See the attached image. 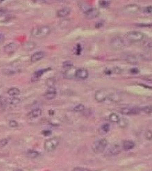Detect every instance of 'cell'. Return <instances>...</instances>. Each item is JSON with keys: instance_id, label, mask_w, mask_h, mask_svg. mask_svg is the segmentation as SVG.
Segmentation results:
<instances>
[{"instance_id": "e0dca14e", "label": "cell", "mask_w": 152, "mask_h": 171, "mask_svg": "<svg viewBox=\"0 0 152 171\" xmlns=\"http://www.w3.org/2000/svg\"><path fill=\"white\" fill-rule=\"evenodd\" d=\"M135 143L132 140H125L122 144V148L125 151L132 149L135 147Z\"/></svg>"}, {"instance_id": "d6986e66", "label": "cell", "mask_w": 152, "mask_h": 171, "mask_svg": "<svg viewBox=\"0 0 152 171\" xmlns=\"http://www.w3.org/2000/svg\"><path fill=\"white\" fill-rule=\"evenodd\" d=\"M76 70L74 67H72L71 68H69L64 73V75L66 77V78L68 79H72L73 77H75V74H76Z\"/></svg>"}, {"instance_id": "8d00e7d4", "label": "cell", "mask_w": 152, "mask_h": 171, "mask_svg": "<svg viewBox=\"0 0 152 171\" xmlns=\"http://www.w3.org/2000/svg\"><path fill=\"white\" fill-rule=\"evenodd\" d=\"M145 138L147 140L151 141V131L148 130L145 133Z\"/></svg>"}, {"instance_id": "484cf974", "label": "cell", "mask_w": 152, "mask_h": 171, "mask_svg": "<svg viewBox=\"0 0 152 171\" xmlns=\"http://www.w3.org/2000/svg\"><path fill=\"white\" fill-rule=\"evenodd\" d=\"M119 116L116 113H112L110 114L109 117V119L111 122H116L117 123L119 120Z\"/></svg>"}, {"instance_id": "44dd1931", "label": "cell", "mask_w": 152, "mask_h": 171, "mask_svg": "<svg viewBox=\"0 0 152 171\" xmlns=\"http://www.w3.org/2000/svg\"><path fill=\"white\" fill-rule=\"evenodd\" d=\"M79 8H80V10L85 13V12H87V11H88L91 8H92L90 5L86 3L85 2H80L79 3Z\"/></svg>"}, {"instance_id": "60d3db41", "label": "cell", "mask_w": 152, "mask_h": 171, "mask_svg": "<svg viewBox=\"0 0 152 171\" xmlns=\"http://www.w3.org/2000/svg\"><path fill=\"white\" fill-rule=\"evenodd\" d=\"M103 25H104L103 22H101V21L98 22H97L96 24H95V27H96L97 29H100V28L102 27L103 26Z\"/></svg>"}, {"instance_id": "cb8c5ba5", "label": "cell", "mask_w": 152, "mask_h": 171, "mask_svg": "<svg viewBox=\"0 0 152 171\" xmlns=\"http://www.w3.org/2000/svg\"><path fill=\"white\" fill-rule=\"evenodd\" d=\"M8 103L12 104V105H16L19 104L21 102V100L17 97L15 96H12L11 98H9L7 100Z\"/></svg>"}, {"instance_id": "7bdbcfd3", "label": "cell", "mask_w": 152, "mask_h": 171, "mask_svg": "<svg viewBox=\"0 0 152 171\" xmlns=\"http://www.w3.org/2000/svg\"><path fill=\"white\" fill-rule=\"evenodd\" d=\"M114 72L116 74H120L122 72V69L118 67H116L114 68Z\"/></svg>"}, {"instance_id": "277c9868", "label": "cell", "mask_w": 152, "mask_h": 171, "mask_svg": "<svg viewBox=\"0 0 152 171\" xmlns=\"http://www.w3.org/2000/svg\"><path fill=\"white\" fill-rule=\"evenodd\" d=\"M144 35L138 31H130L125 34V38L132 42H141L144 39Z\"/></svg>"}, {"instance_id": "8992f818", "label": "cell", "mask_w": 152, "mask_h": 171, "mask_svg": "<svg viewBox=\"0 0 152 171\" xmlns=\"http://www.w3.org/2000/svg\"><path fill=\"white\" fill-rule=\"evenodd\" d=\"M119 111L121 114L125 116L137 115L140 114L141 112V109L138 107H126L121 109Z\"/></svg>"}, {"instance_id": "b9f144b4", "label": "cell", "mask_w": 152, "mask_h": 171, "mask_svg": "<svg viewBox=\"0 0 152 171\" xmlns=\"http://www.w3.org/2000/svg\"><path fill=\"white\" fill-rule=\"evenodd\" d=\"M42 134L44 136H49L51 135V132L50 130H43L42 131Z\"/></svg>"}, {"instance_id": "c3c4849f", "label": "cell", "mask_w": 152, "mask_h": 171, "mask_svg": "<svg viewBox=\"0 0 152 171\" xmlns=\"http://www.w3.org/2000/svg\"><path fill=\"white\" fill-rule=\"evenodd\" d=\"M49 114H50H50H51V115H53V114H55V112H54L53 111L51 110V111H49Z\"/></svg>"}, {"instance_id": "52a82bcc", "label": "cell", "mask_w": 152, "mask_h": 171, "mask_svg": "<svg viewBox=\"0 0 152 171\" xmlns=\"http://www.w3.org/2000/svg\"><path fill=\"white\" fill-rule=\"evenodd\" d=\"M109 96L108 92L106 90L101 89L96 92L95 94V98L97 101L102 103L104 102Z\"/></svg>"}, {"instance_id": "f1b7e54d", "label": "cell", "mask_w": 152, "mask_h": 171, "mask_svg": "<svg viewBox=\"0 0 152 171\" xmlns=\"http://www.w3.org/2000/svg\"><path fill=\"white\" fill-rule=\"evenodd\" d=\"M8 104V103L7 101V99L1 96V98H0V106H1V108L3 109H5Z\"/></svg>"}, {"instance_id": "2e32d148", "label": "cell", "mask_w": 152, "mask_h": 171, "mask_svg": "<svg viewBox=\"0 0 152 171\" xmlns=\"http://www.w3.org/2000/svg\"><path fill=\"white\" fill-rule=\"evenodd\" d=\"M71 13V9L69 8H63L57 12V16L58 18H65L69 16Z\"/></svg>"}, {"instance_id": "7c38bea8", "label": "cell", "mask_w": 152, "mask_h": 171, "mask_svg": "<svg viewBox=\"0 0 152 171\" xmlns=\"http://www.w3.org/2000/svg\"><path fill=\"white\" fill-rule=\"evenodd\" d=\"M56 95H57L56 89L55 87H51V88H48V89L47 90L46 93H45L44 96L47 100H51L56 96Z\"/></svg>"}, {"instance_id": "603a6c76", "label": "cell", "mask_w": 152, "mask_h": 171, "mask_svg": "<svg viewBox=\"0 0 152 171\" xmlns=\"http://www.w3.org/2000/svg\"><path fill=\"white\" fill-rule=\"evenodd\" d=\"M36 46V44L33 42H28L24 44L23 47L26 50H33Z\"/></svg>"}, {"instance_id": "816d5d0a", "label": "cell", "mask_w": 152, "mask_h": 171, "mask_svg": "<svg viewBox=\"0 0 152 171\" xmlns=\"http://www.w3.org/2000/svg\"><path fill=\"white\" fill-rule=\"evenodd\" d=\"M0 98H1V96H0Z\"/></svg>"}, {"instance_id": "83f0119b", "label": "cell", "mask_w": 152, "mask_h": 171, "mask_svg": "<svg viewBox=\"0 0 152 171\" xmlns=\"http://www.w3.org/2000/svg\"><path fill=\"white\" fill-rule=\"evenodd\" d=\"M111 2L109 1H106V0H101L99 2V5L103 8H106L109 6Z\"/></svg>"}, {"instance_id": "ab89813d", "label": "cell", "mask_w": 152, "mask_h": 171, "mask_svg": "<svg viewBox=\"0 0 152 171\" xmlns=\"http://www.w3.org/2000/svg\"><path fill=\"white\" fill-rule=\"evenodd\" d=\"M81 51H82L81 46H80V45L78 44V45H77V47H76V55H80Z\"/></svg>"}, {"instance_id": "ffe728a7", "label": "cell", "mask_w": 152, "mask_h": 171, "mask_svg": "<svg viewBox=\"0 0 152 171\" xmlns=\"http://www.w3.org/2000/svg\"><path fill=\"white\" fill-rule=\"evenodd\" d=\"M26 154H27V157H29L30 158H32V159H34V158H36L38 156H39L40 153L37 151L31 149V150H29V151H27Z\"/></svg>"}, {"instance_id": "ba28073f", "label": "cell", "mask_w": 152, "mask_h": 171, "mask_svg": "<svg viewBox=\"0 0 152 171\" xmlns=\"http://www.w3.org/2000/svg\"><path fill=\"white\" fill-rule=\"evenodd\" d=\"M100 11L95 8H91L88 11L85 12L84 14L85 15V17L88 19H93L95 18H97L100 15Z\"/></svg>"}, {"instance_id": "8fae6325", "label": "cell", "mask_w": 152, "mask_h": 171, "mask_svg": "<svg viewBox=\"0 0 152 171\" xmlns=\"http://www.w3.org/2000/svg\"><path fill=\"white\" fill-rule=\"evenodd\" d=\"M51 70V68L50 67H48V68H47V69H41V70H39L38 71H36L34 72V74H33L32 78H31V80L32 82H36L37 80H39L40 77L47 71Z\"/></svg>"}, {"instance_id": "7402d4cb", "label": "cell", "mask_w": 152, "mask_h": 171, "mask_svg": "<svg viewBox=\"0 0 152 171\" xmlns=\"http://www.w3.org/2000/svg\"><path fill=\"white\" fill-rule=\"evenodd\" d=\"M8 94L11 96H16L20 94V90L18 88L13 87L8 90Z\"/></svg>"}, {"instance_id": "9a60e30c", "label": "cell", "mask_w": 152, "mask_h": 171, "mask_svg": "<svg viewBox=\"0 0 152 171\" xmlns=\"http://www.w3.org/2000/svg\"><path fill=\"white\" fill-rule=\"evenodd\" d=\"M18 48V45L15 43H10L4 47V51L6 53H13Z\"/></svg>"}, {"instance_id": "d590c367", "label": "cell", "mask_w": 152, "mask_h": 171, "mask_svg": "<svg viewBox=\"0 0 152 171\" xmlns=\"http://www.w3.org/2000/svg\"><path fill=\"white\" fill-rule=\"evenodd\" d=\"M9 125L12 128H16L18 127V123L16 120H12L9 122Z\"/></svg>"}, {"instance_id": "30bf717a", "label": "cell", "mask_w": 152, "mask_h": 171, "mask_svg": "<svg viewBox=\"0 0 152 171\" xmlns=\"http://www.w3.org/2000/svg\"><path fill=\"white\" fill-rule=\"evenodd\" d=\"M75 77L79 79L85 80L88 77V72L84 68H80L76 70Z\"/></svg>"}, {"instance_id": "f546056e", "label": "cell", "mask_w": 152, "mask_h": 171, "mask_svg": "<svg viewBox=\"0 0 152 171\" xmlns=\"http://www.w3.org/2000/svg\"><path fill=\"white\" fill-rule=\"evenodd\" d=\"M85 109V106L84 105H83L82 104H77V106H76L74 108H73V111L77 112H82Z\"/></svg>"}, {"instance_id": "ac0fdd59", "label": "cell", "mask_w": 152, "mask_h": 171, "mask_svg": "<svg viewBox=\"0 0 152 171\" xmlns=\"http://www.w3.org/2000/svg\"><path fill=\"white\" fill-rule=\"evenodd\" d=\"M42 111L40 108H36L33 109L29 114V117L31 118H37L42 116Z\"/></svg>"}, {"instance_id": "d4e9b609", "label": "cell", "mask_w": 152, "mask_h": 171, "mask_svg": "<svg viewBox=\"0 0 152 171\" xmlns=\"http://www.w3.org/2000/svg\"><path fill=\"white\" fill-rule=\"evenodd\" d=\"M119 127L121 128H125L129 124V121L125 118H120L119 122H117Z\"/></svg>"}, {"instance_id": "836d02e7", "label": "cell", "mask_w": 152, "mask_h": 171, "mask_svg": "<svg viewBox=\"0 0 152 171\" xmlns=\"http://www.w3.org/2000/svg\"><path fill=\"white\" fill-rule=\"evenodd\" d=\"M63 67L64 68H71L72 67H73V63L71 61H67L63 63Z\"/></svg>"}, {"instance_id": "ee69618b", "label": "cell", "mask_w": 152, "mask_h": 171, "mask_svg": "<svg viewBox=\"0 0 152 171\" xmlns=\"http://www.w3.org/2000/svg\"><path fill=\"white\" fill-rule=\"evenodd\" d=\"M130 71L132 74H137L139 72V70L137 68H132L130 70Z\"/></svg>"}, {"instance_id": "bcb514c9", "label": "cell", "mask_w": 152, "mask_h": 171, "mask_svg": "<svg viewBox=\"0 0 152 171\" xmlns=\"http://www.w3.org/2000/svg\"><path fill=\"white\" fill-rule=\"evenodd\" d=\"M4 35L2 34H0V45L2 43V42L4 40Z\"/></svg>"}, {"instance_id": "f907efd6", "label": "cell", "mask_w": 152, "mask_h": 171, "mask_svg": "<svg viewBox=\"0 0 152 171\" xmlns=\"http://www.w3.org/2000/svg\"><path fill=\"white\" fill-rule=\"evenodd\" d=\"M4 1H0V3H3Z\"/></svg>"}, {"instance_id": "e575fe53", "label": "cell", "mask_w": 152, "mask_h": 171, "mask_svg": "<svg viewBox=\"0 0 152 171\" xmlns=\"http://www.w3.org/2000/svg\"><path fill=\"white\" fill-rule=\"evenodd\" d=\"M9 142V140L8 138H3L0 140V147H4Z\"/></svg>"}, {"instance_id": "5b68a950", "label": "cell", "mask_w": 152, "mask_h": 171, "mask_svg": "<svg viewBox=\"0 0 152 171\" xmlns=\"http://www.w3.org/2000/svg\"><path fill=\"white\" fill-rule=\"evenodd\" d=\"M110 45L114 50H121L125 47L124 40L119 37H115L113 38L110 42Z\"/></svg>"}, {"instance_id": "f35d334b", "label": "cell", "mask_w": 152, "mask_h": 171, "mask_svg": "<svg viewBox=\"0 0 152 171\" xmlns=\"http://www.w3.org/2000/svg\"><path fill=\"white\" fill-rule=\"evenodd\" d=\"M151 11H152V8H151V6H147L144 9V12L146 14H151Z\"/></svg>"}, {"instance_id": "5bb4252c", "label": "cell", "mask_w": 152, "mask_h": 171, "mask_svg": "<svg viewBox=\"0 0 152 171\" xmlns=\"http://www.w3.org/2000/svg\"><path fill=\"white\" fill-rule=\"evenodd\" d=\"M45 56V53L43 51H37L33 54L31 58V61L32 63H37L43 59Z\"/></svg>"}, {"instance_id": "6da1fadb", "label": "cell", "mask_w": 152, "mask_h": 171, "mask_svg": "<svg viewBox=\"0 0 152 171\" xmlns=\"http://www.w3.org/2000/svg\"><path fill=\"white\" fill-rule=\"evenodd\" d=\"M51 32V27L48 26H41L34 27L31 31V35L37 39H43L47 37Z\"/></svg>"}, {"instance_id": "f6af8a7d", "label": "cell", "mask_w": 152, "mask_h": 171, "mask_svg": "<svg viewBox=\"0 0 152 171\" xmlns=\"http://www.w3.org/2000/svg\"><path fill=\"white\" fill-rule=\"evenodd\" d=\"M6 14V10H5L4 9L0 8V16H3Z\"/></svg>"}, {"instance_id": "681fc988", "label": "cell", "mask_w": 152, "mask_h": 171, "mask_svg": "<svg viewBox=\"0 0 152 171\" xmlns=\"http://www.w3.org/2000/svg\"><path fill=\"white\" fill-rule=\"evenodd\" d=\"M13 171H24V170H22V169H16L14 170Z\"/></svg>"}, {"instance_id": "7dc6e473", "label": "cell", "mask_w": 152, "mask_h": 171, "mask_svg": "<svg viewBox=\"0 0 152 171\" xmlns=\"http://www.w3.org/2000/svg\"><path fill=\"white\" fill-rule=\"evenodd\" d=\"M105 74H108V75H109V74H111V71H105Z\"/></svg>"}, {"instance_id": "4316f807", "label": "cell", "mask_w": 152, "mask_h": 171, "mask_svg": "<svg viewBox=\"0 0 152 171\" xmlns=\"http://www.w3.org/2000/svg\"><path fill=\"white\" fill-rule=\"evenodd\" d=\"M47 85L48 87V88L54 87V85L56 84V79L53 77L49 78L47 80Z\"/></svg>"}, {"instance_id": "1f68e13d", "label": "cell", "mask_w": 152, "mask_h": 171, "mask_svg": "<svg viewBox=\"0 0 152 171\" xmlns=\"http://www.w3.org/2000/svg\"><path fill=\"white\" fill-rule=\"evenodd\" d=\"M17 72H18V70L16 69H6L5 71V73L7 75H13L16 74Z\"/></svg>"}, {"instance_id": "d6a6232c", "label": "cell", "mask_w": 152, "mask_h": 171, "mask_svg": "<svg viewBox=\"0 0 152 171\" xmlns=\"http://www.w3.org/2000/svg\"><path fill=\"white\" fill-rule=\"evenodd\" d=\"M101 130H102L103 132H108L109 131V130H110V125H109V124L106 123V124H103V125H101Z\"/></svg>"}, {"instance_id": "9c48e42d", "label": "cell", "mask_w": 152, "mask_h": 171, "mask_svg": "<svg viewBox=\"0 0 152 171\" xmlns=\"http://www.w3.org/2000/svg\"><path fill=\"white\" fill-rule=\"evenodd\" d=\"M121 152V149L120 148V146H119L118 145H114L107 150L106 155L108 156H114L119 154Z\"/></svg>"}, {"instance_id": "4fadbf2b", "label": "cell", "mask_w": 152, "mask_h": 171, "mask_svg": "<svg viewBox=\"0 0 152 171\" xmlns=\"http://www.w3.org/2000/svg\"><path fill=\"white\" fill-rule=\"evenodd\" d=\"M139 10H140V7L138 5H134V4L127 5L124 8V11L129 14H135L137 13Z\"/></svg>"}, {"instance_id": "74e56055", "label": "cell", "mask_w": 152, "mask_h": 171, "mask_svg": "<svg viewBox=\"0 0 152 171\" xmlns=\"http://www.w3.org/2000/svg\"><path fill=\"white\" fill-rule=\"evenodd\" d=\"M72 171H91V170L84 167H76L72 170Z\"/></svg>"}, {"instance_id": "3957f363", "label": "cell", "mask_w": 152, "mask_h": 171, "mask_svg": "<svg viewBox=\"0 0 152 171\" xmlns=\"http://www.w3.org/2000/svg\"><path fill=\"white\" fill-rule=\"evenodd\" d=\"M108 145V141L106 138H101L97 141H95L93 146L92 149L94 153L97 154H100L103 153L106 149Z\"/></svg>"}, {"instance_id": "4dcf8cb0", "label": "cell", "mask_w": 152, "mask_h": 171, "mask_svg": "<svg viewBox=\"0 0 152 171\" xmlns=\"http://www.w3.org/2000/svg\"><path fill=\"white\" fill-rule=\"evenodd\" d=\"M141 111H143L146 114H151V107L150 106H146L142 108H140Z\"/></svg>"}, {"instance_id": "7a4b0ae2", "label": "cell", "mask_w": 152, "mask_h": 171, "mask_svg": "<svg viewBox=\"0 0 152 171\" xmlns=\"http://www.w3.org/2000/svg\"><path fill=\"white\" fill-rule=\"evenodd\" d=\"M60 139L58 137H53L47 140L44 143V149L48 151L51 152L56 149L60 144Z\"/></svg>"}]
</instances>
